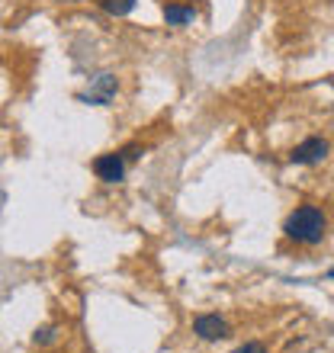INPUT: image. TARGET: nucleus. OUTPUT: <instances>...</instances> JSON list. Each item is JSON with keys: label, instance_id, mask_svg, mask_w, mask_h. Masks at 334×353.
<instances>
[{"label": "nucleus", "instance_id": "2", "mask_svg": "<svg viewBox=\"0 0 334 353\" xmlns=\"http://www.w3.org/2000/svg\"><path fill=\"white\" fill-rule=\"evenodd\" d=\"M325 158H328V141L318 139V135H312V139H306L302 145H296V148L289 151V161L293 164H306V168L322 164Z\"/></svg>", "mask_w": 334, "mask_h": 353}, {"label": "nucleus", "instance_id": "4", "mask_svg": "<svg viewBox=\"0 0 334 353\" xmlns=\"http://www.w3.org/2000/svg\"><path fill=\"white\" fill-rule=\"evenodd\" d=\"M193 334L199 337V341H222V337L232 334V327L219 315H199L193 321Z\"/></svg>", "mask_w": 334, "mask_h": 353}, {"label": "nucleus", "instance_id": "7", "mask_svg": "<svg viewBox=\"0 0 334 353\" xmlns=\"http://www.w3.org/2000/svg\"><path fill=\"white\" fill-rule=\"evenodd\" d=\"M100 7L110 13V17H126L135 10V0H100Z\"/></svg>", "mask_w": 334, "mask_h": 353}, {"label": "nucleus", "instance_id": "1", "mask_svg": "<svg viewBox=\"0 0 334 353\" xmlns=\"http://www.w3.org/2000/svg\"><path fill=\"white\" fill-rule=\"evenodd\" d=\"M328 228V219L318 205H299L296 212H289L283 232H286L289 241L296 244H322Z\"/></svg>", "mask_w": 334, "mask_h": 353}, {"label": "nucleus", "instance_id": "9", "mask_svg": "<svg viewBox=\"0 0 334 353\" xmlns=\"http://www.w3.org/2000/svg\"><path fill=\"white\" fill-rule=\"evenodd\" d=\"M232 353H267V347L260 344V341H250V344H242L238 350H232Z\"/></svg>", "mask_w": 334, "mask_h": 353}, {"label": "nucleus", "instance_id": "8", "mask_svg": "<svg viewBox=\"0 0 334 353\" xmlns=\"http://www.w3.org/2000/svg\"><path fill=\"white\" fill-rule=\"evenodd\" d=\"M55 334H58V327L55 325H46V327H39L32 341H36V344H52V341H55Z\"/></svg>", "mask_w": 334, "mask_h": 353}, {"label": "nucleus", "instance_id": "5", "mask_svg": "<svg viewBox=\"0 0 334 353\" xmlns=\"http://www.w3.org/2000/svg\"><path fill=\"white\" fill-rule=\"evenodd\" d=\"M116 90H119L116 77H112V74H100L97 81H93L90 93H81L77 100H81V103H93V106H110V100L116 97Z\"/></svg>", "mask_w": 334, "mask_h": 353}, {"label": "nucleus", "instance_id": "3", "mask_svg": "<svg viewBox=\"0 0 334 353\" xmlns=\"http://www.w3.org/2000/svg\"><path fill=\"white\" fill-rule=\"evenodd\" d=\"M126 164L129 161L122 158V151H110V154H100V158L93 161V174L100 176L103 183H119L122 176H126Z\"/></svg>", "mask_w": 334, "mask_h": 353}, {"label": "nucleus", "instance_id": "6", "mask_svg": "<svg viewBox=\"0 0 334 353\" xmlns=\"http://www.w3.org/2000/svg\"><path fill=\"white\" fill-rule=\"evenodd\" d=\"M164 19L167 26H186L196 19V10L193 7H184V3H167L164 7Z\"/></svg>", "mask_w": 334, "mask_h": 353}, {"label": "nucleus", "instance_id": "10", "mask_svg": "<svg viewBox=\"0 0 334 353\" xmlns=\"http://www.w3.org/2000/svg\"><path fill=\"white\" fill-rule=\"evenodd\" d=\"M331 276H334V270H331Z\"/></svg>", "mask_w": 334, "mask_h": 353}]
</instances>
